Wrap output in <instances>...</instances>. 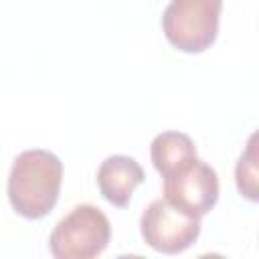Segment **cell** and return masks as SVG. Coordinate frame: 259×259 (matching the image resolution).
Masks as SVG:
<instances>
[{
    "mask_svg": "<svg viewBox=\"0 0 259 259\" xmlns=\"http://www.w3.org/2000/svg\"><path fill=\"white\" fill-rule=\"evenodd\" d=\"M63 162L49 150L20 152L8 174V200L16 214L36 221L47 217L61 192Z\"/></svg>",
    "mask_w": 259,
    "mask_h": 259,
    "instance_id": "6da1fadb",
    "label": "cell"
},
{
    "mask_svg": "<svg viewBox=\"0 0 259 259\" xmlns=\"http://www.w3.org/2000/svg\"><path fill=\"white\" fill-rule=\"evenodd\" d=\"M111 239V225L95 204L73 206L53 229L49 251L55 259H93Z\"/></svg>",
    "mask_w": 259,
    "mask_h": 259,
    "instance_id": "7a4b0ae2",
    "label": "cell"
},
{
    "mask_svg": "<svg viewBox=\"0 0 259 259\" xmlns=\"http://www.w3.org/2000/svg\"><path fill=\"white\" fill-rule=\"evenodd\" d=\"M223 0H170L162 14L166 40L182 53L206 51L221 24Z\"/></svg>",
    "mask_w": 259,
    "mask_h": 259,
    "instance_id": "3957f363",
    "label": "cell"
},
{
    "mask_svg": "<svg viewBox=\"0 0 259 259\" xmlns=\"http://www.w3.org/2000/svg\"><path fill=\"white\" fill-rule=\"evenodd\" d=\"M140 233L148 247L164 255H176L192 247L200 235V219L164 198L152 200L140 219Z\"/></svg>",
    "mask_w": 259,
    "mask_h": 259,
    "instance_id": "277c9868",
    "label": "cell"
},
{
    "mask_svg": "<svg viewBox=\"0 0 259 259\" xmlns=\"http://www.w3.org/2000/svg\"><path fill=\"white\" fill-rule=\"evenodd\" d=\"M162 178V198L192 217L202 219L219 200V176L198 156Z\"/></svg>",
    "mask_w": 259,
    "mask_h": 259,
    "instance_id": "5b68a950",
    "label": "cell"
},
{
    "mask_svg": "<svg viewBox=\"0 0 259 259\" xmlns=\"http://www.w3.org/2000/svg\"><path fill=\"white\" fill-rule=\"evenodd\" d=\"M146 180L144 168L130 156L115 154L105 158L97 168V186L101 196L117 206L123 208L130 204L134 190Z\"/></svg>",
    "mask_w": 259,
    "mask_h": 259,
    "instance_id": "8992f818",
    "label": "cell"
},
{
    "mask_svg": "<svg viewBox=\"0 0 259 259\" xmlns=\"http://www.w3.org/2000/svg\"><path fill=\"white\" fill-rule=\"evenodd\" d=\"M150 158L154 168L162 176H166L196 158V146L190 136L182 132H162L152 140Z\"/></svg>",
    "mask_w": 259,
    "mask_h": 259,
    "instance_id": "52a82bcc",
    "label": "cell"
},
{
    "mask_svg": "<svg viewBox=\"0 0 259 259\" xmlns=\"http://www.w3.org/2000/svg\"><path fill=\"white\" fill-rule=\"evenodd\" d=\"M235 182L241 196L251 202H257V132L251 134L239 162L235 168Z\"/></svg>",
    "mask_w": 259,
    "mask_h": 259,
    "instance_id": "ba28073f",
    "label": "cell"
}]
</instances>
